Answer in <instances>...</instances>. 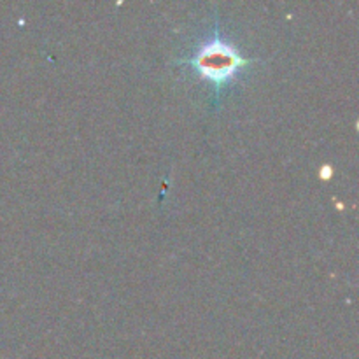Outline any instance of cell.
Returning a JSON list of instances; mask_svg holds the SVG:
<instances>
[{
    "mask_svg": "<svg viewBox=\"0 0 359 359\" xmlns=\"http://www.w3.org/2000/svg\"><path fill=\"white\" fill-rule=\"evenodd\" d=\"M258 58H245L241 49L224 37L219 28H214L210 35L198 42L191 55L179 60V65H186L202 81H207L219 97L230 84L241 77Z\"/></svg>",
    "mask_w": 359,
    "mask_h": 359,
    "instance_id": "obj_1",
    "label": "cell"
}]
</instances>
